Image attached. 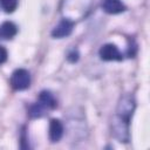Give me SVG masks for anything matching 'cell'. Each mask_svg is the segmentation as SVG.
Returning a JSON list of instances; mask_svg holds the SVG:
<instances>
[{"mask_svg": "<svg viewBox=\"0 0 150 150\" xmlns=\"http://www.w3.org/2000/svg\"><path fill=\"white\" fill-rule=\"evenodd\" d=\"M135 109V101L132 96H124L118 103L117 114L114 122V134L120 142H128L129 139V121Z\"/></svg>", "mask_w": 150, "mask_h": 150, "instance_id": "cell-1", "label": "cell"}, {"mask_svg": "<svg viewBox=\"0 0 150 150\" xmlns=\"http://www.w3.org/2000/svg\"><path fill=\"white\" fill-rule=\"evenodd\" d=\"M11 86L15 90H25L30 86V75L28 70L19 68L13 71L11 77Z\"/></svg>", "mask_w": 150, "mask_h": 150, "instance_id": "cell-2", "label": "cell"}, {"mask_svg": "<svg viewBox=\"0 0 150 150\" xmlns=\"http://www.w3.org/2000/svg\"><path fill=\"white\" fill-rule=\"evenodd\" d=\"M98 54H100V57L104 61H121L123 59V55L120 52V49L112 43L103 45L100 48Z\"/></svg>", "mask_w": 150, "mask_h": 150, "instance_id": "cell-3", "label": "cell"}, {"mask_svg": "<svg viewBox=\"0 0 150 150\" xmlns=\"http://www.w3.org/2000/svg\"><path fill=\"white\" fill-rule=\"evenodd\" d=\"M74 28V22L69 19H62L52 30V36L53 38H66L68 35H70V33L73 32Z\"/></svg>", "mask_w": 150, "mask_h": 150, "instance_id": "cell-4", "label": "cell"}, {"mask_svg": "<svg viewBox=\"0 0 150 150\" xmlns=\"http://www.w3.org/2000/svg\"><path fill=\"white\" fill-rule=\"evenodd\" d=\"M63 135V125L60 120L53 118L49 122V138L52 142H59Z\"/></svg>", "mask_w": 150, "mask_h": 150, "instance_id": "cell-5", "label": "cell"}, {"mask_svg": "<svg viewBox=\"0 0 150 150\" xmlns=\"http://www.w3.org/2000/svg\"><path fill=\"white\" fill-rule=\"evenodd\" d=\"M102 8L109 14H118L125 11V6L121 0H103Z\"/></svg>", "mask_w": 150, "mask_h": 150, "instance_id": "cell-6", "label": "cell"}, {"mask_svg": "<svg viewBox=\"0 0 150 150\" xmlns=\"http://www.w3.org/2000/svg\"><path fill=\"white\" fill-rule=\"evenodd\" d=\"M18 33V27L12 21H5L0 25V39L1 40H11Z\"/></svg>", "mask_w": 150, "mask_h": 150, "instance_id": "cell-7", "label": "cell"}, {"mask_svg": "<svg viewBox=\"0 0 150 150\" xmlns=\"http://www.w3.org/2000/svg\"><path fill=\"white\" fill-rule=\"evenodd\" d=\"M38 102H40L47 110L54 109L57 105L56 104V100L54 98V96L49 91H46V90H43V91L40 93V96H39V101Z\"/></svg>", "mask_w": 150, "mask_h": 150, "instance_id": "cell-8", "label": "cell"}, {"mask_svg": "<svg viewBox=\"0 0 150 150\" xmlns=\"http://www.w3.org/2000/svg\"><path fill=\"white\" fill-rule=\"evenodd\" d=\"M0 6L6 13H13L18 7V0H0Z\"/></svg>", "mask_w": 150, "mask_h": 150, "instance_id": "cell-9", "label": "cell"}, {"mask_svg": "<svg viewBox=\"0 0 150 150\" xmlns=\"http://www.w3.org/2000/svg\"><path fill=\"white\" fill-rule=\"evenodd\" d=\"M7 56H8V54H7L6 48L2 47V46H0V64H2L4 62H6Z\"/></svg>", "mask_w": 150, "mask_h": 150, "instance_id": "cell-10", "label": "cell"}, {"mask_svg": "<svg viewBox=\"0 0 150 150\" xmlns=\"http://www.w3.org/2000/svg\"><path fill=\"white\" fill-rule=\"evenodd\" d=\"M68 59L71 61V62H75V61H77V59H79V54H77V52H75V50H73L70 54H69V56H68Z\"/></svg>", "mask_w": 150, "mask_h": 150, "instance_id": "cell-11", "label": "cell"}]
</instances>
